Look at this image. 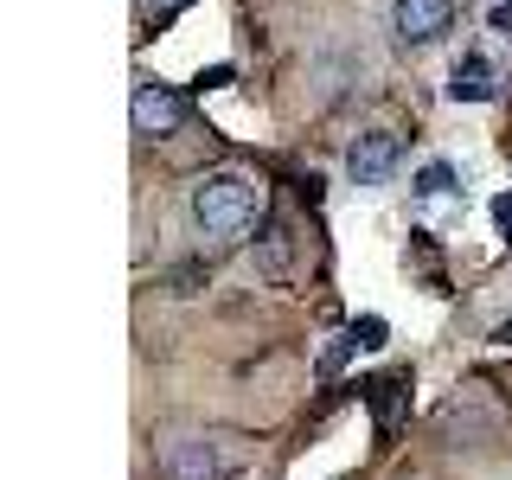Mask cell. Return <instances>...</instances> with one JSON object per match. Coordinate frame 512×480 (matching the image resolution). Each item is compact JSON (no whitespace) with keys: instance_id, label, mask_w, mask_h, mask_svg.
I'll list each match as a JSON object with an SVG mask.
<instances>
[{"instance_id":"obj_1","label":"cell","mask_w":512,"mask_h":480,"mask_svg":"<svg viewBox=\"0 0 512 480\" xmlns=\"http://www.w3.org/2000/svg\"><path fill=\"white\" fill-rule=\"evenodd\" d=\"M186 205H192V224H199L205 237H244V231H256V218H263V180L244 173V167H218L192 186Z\"/></svg>"},{"instance_id":"obj_2","label":"cell","mask_w":512,"mask_h":480,"mask_svg":"<svg viewBox=\"0 0 512 480\" xmlns=\"http://www.w3.org/2000/svg\"><path fill=\"white\" fill-rule=\"evenodd\" d=\"M154 474L160 480H224L231 474V455L212 436H167L154 455Z\"/></svg>"},{"instance_id":"obj_3","label":"cell","mask_w":512,"mask_h":480,"mask_svg":"<svg viewBox=\"0 0 512 480\" xmlns=\"http://www.w3.org/2000/svg\"><path fill=\"white\" fill-rule=\"evenodd\" d=\"M128 116H135V135H180L186 128V96L167 90V84H135V96H128Z\"/></svg>"},{"instance_id":"obj_4","label":"cell","mask_w":512,"mask_h":480,"mask_svg":"<svg viewBox=\"0 0 512 480\" xmlns=\"http://www.w3.org/2000/svg\"><path fill=\"white\" fill-rule=\"evenodd\" d=\"M397 160H404V141L391 128H365L346 148V173H352V186H384L397 173Z\"/></svg>"},{"instance_id":"obj_5","label":"cell","mask_w":512,"mask_h":480,"mask_svg":"<svg viewBox=\"0 0 512 480\" xmlns=\"http://www.w3.org/2000/svg\"><path fill=\"white\" fill-rule=\"evenodd\" d=\"M455 26V0H391V32L404 45H429Z\"/></svg>"},{"instance_id":"obj_6","label":"cell","mask_w":512,"mask_h":480,"mask_svg":"<svg viewBox=\"0 0 512 480\" xmlns=\"http://www.w3.org/2000/svg\"><path fill=\"white\" fill-rule=\"evenodd\" d=\"M493 90L500 84H493V64L480 52H461L455 64H448V96H455V103H487Z\"/></svg>"},{"instance_id":"obj_7","label":"cell","mask_w":512,"mask_h":480,"mask_svg":"<svg viewBox=\"0 0 512 480\" xmlns=\"http://www.w3.org/2000/svg\"><path fill=\"white\" fill-rule=\"evenodd\" d=\"M416 192H423V199H448V192H455V167H448V160H429V167L416 173Z\"/></svg>"},{"instance_id":"obj_8","label":"cell","mask_w":512,"mask_h":480,"mask_svg":"<svg viewBox=\"0 0 512 480\" xmlns=\"http://www.w3.org/2000/svg\"><path fill=\"white\" fill-rule=\"evenodd\" d=\"M186 7H192V0H141V20H148V26H167L173 13H186Z\"/></svg>"},{"instance_id":"obj_9","label":"cell","mask_w":512,"mask_h":480,"mask_svg":"<svg viewBox=\"0 0 512 480\" xmlns=\"http://www.w3.org/2000/svg\"><path fill=\"white\" fill-rule=\"evenodd\" d=\"M493 224L512 237V192H500V199H493Z\"/></svg>"},{"instance_id":"obj_10","label":"cell","mask_w":512,"mask_h":480,"mask_svg":"<svg viewBox=\"0 0 512 480\" xmlns=\"http://www.w3.org/2000/svg\"><path fill=\"white\" fill-rule=\"evenodd\" d=\"M487 26H493V32H512V0H500V7L487 13Z\"/></svg>"}]
</instances>
